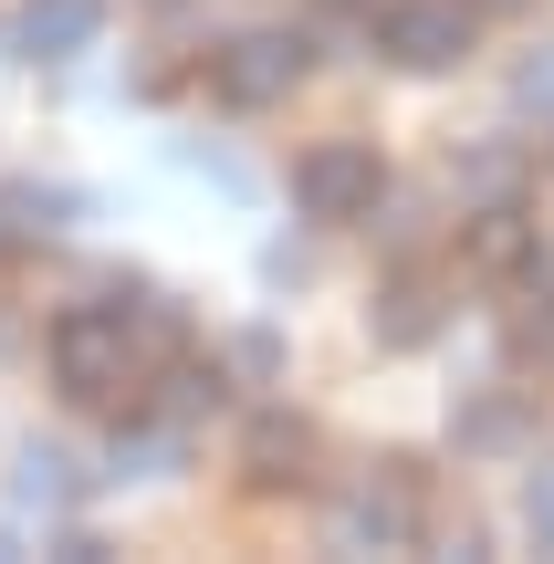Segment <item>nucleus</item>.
<instances>
[{"label": "nucleus", "mask_w": 554, "mask_h": 564, "mask_svg": "<svg viewBox=\"0 0 554 564\" xmlns=\"http://www.w3.org/2000/svg\"><path fill=\"white\" fill-rule=\"evenodd\" d=\"M53 387L74 408H105V419H137L146 408V356H137V335H126L116 303L53 314Z\"/></svg>", "instance_id": "f257e3e1"}, {"label": "nucleus", "mask_w": 554, "mask_h": 564, "mask_svg": "<svg viewBox=\"0 0 554 564\" xmlns=\"http://www.w3.org/2000/svg\"><path fill=\"white\" fill-rule=\"evenodd\" d=\"M430 533V481L419 460H367V481L335 502V554H409Z\"/></svg>", "instance_id": "f03ea898"}, {"label": "nucleus", "mask_w": 554, "mask_h": 564, "mask_svg": "<svg viewBox=\"0 0 554 564\" xmlns=\"http://www.w3.org/2000/svg\"><path fill=\"white\" fill-rule=\"evenodd\" d=\"M377 199H388V158H377L367 137H325L304 147V167H293V209L304 220H377Z\"/></svg>", "instance_id": "7ed1b4c3"}, {"label": "nucleus", "mask_w": 554, "mask_h": 564, "mask_svg": "<svg viewBox=\"0 0 554 564\" xmlns=\"http://www.w3.org/2000/svg\"><path fill=\"white\" fill-rule=\"evenodd\" d=\"M304 74H314V42H304V32H230L220 53H209V95H220L230 116H262V105H283Z\"/></svg>", "instance_id": "20e7f679"}, {"label": "nucleus", "mask_w": 554, "mask_h": 564, "mask_svg": "<svg viewBox=\"0 0 554 564\" xmlns=\"http://www.w3.org/2000/svg\"><path fill=\"white\" fill-rule=\"evenodd\" d=\"M471 0H388L377 11V53L398 63V74H450L460 53H471Z\"/></svg>", "instance_id": "39448f33"}, {"label": "nucleus", "mask_w": 554, "mask_h": 564, "mask_svg": "<svg viewBox=\"0 0 554 564\" xmlns=\"http://www.w3.org/2000/svg\"><path fill=\"white\" fill-rule=\"evenodd\" d=\"M314 419L304 408H262V419L241 429V470H251V491H314Z\"/></svg>", "instance_id": "423d86ee"}, {"label": "nucleus", "mask_w": 554, "mask_h": 564, "mask_svg": "<svg viewBox=\"0 0 554 564\" xmlns=\"http://www.w3.org/2000/svg\"><path fill=\"white\" fill-rule=\"evenodd\" d=\"M450 440L471 460H513V449H534V398L523 387H481V398L450 408Z\"/></svg>", "instance_id": "0eeeda50"}, {"label": "nucleus", "mask_w": 554, "mask_h": 564, "mask_svg": "<svg viewBox=\"0 0 554 564\" xmlns=\"http://www.w3.org/2000/svg\"><path fill=\"white\" fill-rule=\"evenodd\" d=\"M95 32H105V0H21L11 53H21V63H74Z\"/></svg>", "instance_id": "6e6552de"}, {"label": "nucleus", "mask_w": 554, "mask_h": 564, "mask_svg": "<svg viewBox=\"0 0 554 564\" xmlns=\"http://www.w3.org/2000/svg\"><path fill=\"white\" fill-rule=\"evenodd\" d=\"M439 314H450V303H439V272H398L388 293L367 303V324H377V345H388V356H419V345L439 335Z\"/></svg>", "instance_id": "1a4fd4ad"}, {"label": "nucleus", "mask_w": 554, "mask_h": 564, "mask_svg": "<svg viewBox=\"0 0 554 564\" xmlns=\"http://www.w3.org/2000/svg\"><path fill=\"white\" fill-rule=\"evenodd\" d=\"M74 460H63V449H21V460H11V502L21 512H42V523H53V512H74Z\"/></svg>", "instance_id": "9d476101"}, {"label": "nucleus", "mask_w": 554, "mask_h": 564, "mask_svg": "<svg viewBox=\"0 0 554 564\" xmlns=\"http://www.w3.org/2000/svg\"><path fill=\"white\" fill-rule=\"evenodd\" d=\"M74 220V188H0V241H53Z\"/></svg>", "instance_id": "9b49d317"}, {"label": "nucleus", "mask_w": 554, "mask_h": 564, "mask_svg": "<svg viewBox=\"0 0 554 564\" xmlns=\"http://www.w3.org/2000/svg\"><path fill=\"white\" fill-rule=\"evenodd\" d=\"M513 116L554 126V42H544V53H523V74H513Z\"/></svg>", "instance_id": "f8f14e48"}, {"label": "nucleus", "mask_w": 554, "mask_h": 564, "mask_svg": "<svg viewBox=\"0 0 554 564\" xmlns=\"http://www.w3.org/2000/svg\"><path fill=\"white\" fill-rule=\"evenodd\" d=\"M513 345H523L534 366H554V293H523V303H513Z\"/></svg>", "instance_id": "ddd939ff"}, {"label": "nucleus", "mask_w": 554, "mask_h": 564, "mask_svg": "<svg viewBox=\"0 0 554 564\" xmlns=\"http://www.w3.org/2000/svg\"><path fill=\"white\" fill-rule=\"evenodd\" d=\"M230 377H251V387H262V377H283V335H262V324H251V335H230Z\"/></svg>", "instance_id": "4468645a"}, {"label": "nucleus", "mask_w": 554, "mask_h": 564, "mask_svg": "<svg viewBox=\"0 0 554 564\" xmlns=\"http://www.w3.org/2000/svg\"><path fill=\"white\" fill-rule=\"evenodd\" d=\"M523 533L554 554V470H534V481H523Z\"/></svg>", "instance_id": "2eb2a0df"}, {"label": "nucleus", "mask_w": 554, "mask_h": 564, "mask_svg": "<svg viewBox=\"0 0 554 564\" xmlns=\"http://www.w3.org/2000/svg\"><path fill=\"white\" fill-rule=\"evenodd\" d=\"M471 11H523V0H471Z\"/></svg>", "instance_id": "dca6fc26"}, {"label": "nucleus", "mask_w": 554, "mask_h": 564, "mask_svg": "<svg viewBox=\"0 0 554 564\" xmlns=\"http://www.w3.org/2000/svg\"><path fill=\"white\" fill-rule=\"evenodd\" d=\"M335 11H356V0H335Z\"/></svg>", "instance_id": "f3484780"}]
</instances>
